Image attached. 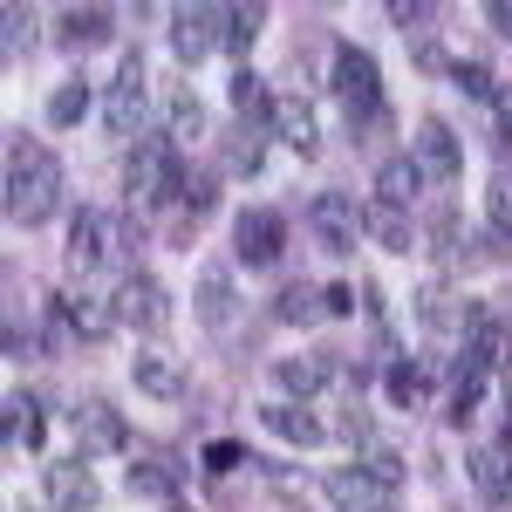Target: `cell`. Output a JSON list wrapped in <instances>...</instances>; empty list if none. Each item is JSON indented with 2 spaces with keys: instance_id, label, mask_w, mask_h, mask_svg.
<instances>
[{
  "instance_id": "6da1fadb",
  "label": "cell",
  "mask_w": 512,
  "mask_h": 512,
  "mask_svg": "<svg viewBox=\"0 0 512 512\" xmlns=\"http://www.w3.org/2000/svg\"><path fill=\"white\" fill-rule=\"evenodd\" d=\"M62 212V164L48 144L14 137L7 144V219L14 226H48Z\"/></svg>"
},
{
  "instance_id": "7a4b0ae2",
  "label": "cell",
  "mask_w": 512,
  "mask_h": 512,
  "mask_svg": "<svg viewBox=\"0 0 512 512\" xmlns=\"http://www.w3.org/2000/svg\"><path fill=\"white\" fill-rule=\"evenodd\" d=\"M123 321V301L110 287H76V294H62L55 301V315H48V342L55 349H69V342H110Z\"/></svg>"
},
{
  "instance_id": "3957f363",
  "label": "cell",
  "mask_w": 512,
  "mask_h": 512,
  "mask_svg": "<svg viewBox=\"0 0 512 512\" xmlns=\"http://www.w3.org/2000/svg\"><path fill=\"white\" fill-rule=\"evenodd\" d=\"M137 253V226H123L117 212H96V205H82L76 226H69V267L89 274V267H123Z\"/></svg>"
},
{
  "instance_id": "277c9868",
  "label": "cell",
  "mask_w": 512,
  "mask_h": 512,
  "mask_svg": "<svg viewBox=\"0 0 512 512\" xmlns=\"http://www.w3.org/2000/svg\"><path fill=\"white\" fill-rule=\"evenodd\" d=\"M335 103L349 110V123H383V76H376V55L369 48H335Z\"/></svg>"
},
{
  "instance_id": "5b68a950",
  "label": "cell",
  "mask_w": 512,
  "mask_h": 512,
  "mask_svg": "<svg viewBox=\"0 0 512 512\" xmlns=\"http://www.w3.org/2000/svg\"><path fill=\"white\" fill-rule=\"evenodd\" d=\"M123 185H130V198H151L158 205L171 185H178V144L171 137H137L130 144V164H123Z\"/></svg>"
},
{
  "instance_id": "8992f818",
  "label": "cell",
  "mask_w": 512,
  "mask_h": 512,
  "mask_svg": "<svg viewBox=\"0 0 512 512\" xmlns=\"http://www.w3.org/2000/svg\"><path fill=\"white\" fill-rule=\"evenodd\" d=\"M321 492H328V506L335 512H390L396 506V485L390 478H376L369 465H342V472L321 478Z\"/></svg>"
},
{
  "instance_id": "52a82bcc",
  "label": "cell",
  "mask_w": 512,
  "mask_h": 512,
  "mask_svg": "<svg viewBox=\"0 0 512 512\" xmlns=\"http://www.w3.org/2000/svg\"><path fill=\"white\" fill-rule=\"evenodd\" d=\"M103 130H110V137L144 130V62H137V55H123V69L110 76V89H103Z\"/></svg>"
},
{
  "instance_id": "ba28073f",
  "label": "cell",
  "mask_w": 512,
  "mask_h": 512,
  "mask_svg": "<svg viewBox=\"0 0 512 512\" xmlns=\"http://www.w3.org/2000/svg\"><path fill=\"white\" fill-rule=\"evenodd\" d=\"M280 246H287V219H280V212H267V205L239 212V226H233V253L246 260V267H274Z\"/></svg>"
},
{
  "instance_id": "9c48e42d",
  "label": "cell",
  "mask_w": 512,
  "mask_h": 512,
  "mask_svg": "<svg viewBox=\"0 0 512 512\" xmlns=\"http://www.w3.org/2000/svg\"><path fill=\"white\" fill-rule=\"evenodd\" d=\"M267 137H280L294 158H315V151H321L315 103H308V96H274V110H267Z\"/></svg>"
},
{
  "instance_id": "30bf717a",
  "label": "cell",
  "mask_w": 512,
  "mask_h": 512,
  "mask_svg": "<svg viewBox=\"0 0 512 512\" xmlns=\"http://www.w3.org/2000/svg\"><path fill=\"white\" fill-rule=\"evenodd\" d=\"M458 164H465L458 130H451L444 117H424L417 123V171H424L431 185H458Z\"/></svg>"
},
{
  "instance_id": "8fae6325",
  "label": "cell",
  "mask_w": 512,
  "mask_h": 512,
  "mask_svg": "<svg viewBox=\"0 0 512 512\" xmlns=\"http://www.w3.org/2000/svg\"><path fill=\"white\" fill-rule=\"evenodd\" d=\"M465 355H472L478 369H512V328L492 308H465Z\"/></svg>"
},
{
  "instance_id": "7c38bea8",
  "label": "cell",
  "mask_w": 512,
  "mask_h": 512,
  "mask_svg": "<svg viewBox=\"0 0 512 512\" xmlns=\"http://www.w3.org/2000/svg\"><path fill=\"white\" fill-rule=\"evenodd\" d=\"M117 301H123V321H130V328H151V335H158L164 321H171V287H164L158 274H137V267H130V280L117 287Z\"/></svg>"
},
{
  "instance_id": "4fadbf2b",
  "label": "cell",
  "mask_w": 512,
  "mask_h": 512,
  "mask_svg": "<svg viewBox=\"0 0 512 512\" xmlns=\"http://www.w3.org/2000/svg\"><path fill=\"white\" fill-rule=\"evenodd\" d=\"M41 492H48V506L55 512H96V472L82 465V458H55L48 465V478H41Z\"/></svg>"
},
{
  "instance_id": "5bb4252c",
  "label": "cell",
  "mask_w": 512,
  "mask_h": 512,
  "mask_svg": "<svg viewBox=\"0 0 512 512\" xmlns=\"http://www.w3.org/2000/svg\"><path fill=\"white\" fill-rule=\"evenodd\" d=\"M308 226H315V246H321V253H349L355 233H362V212H355L342 192H321L315 205H308Z\"/></svg>"
},
{
  "instance_id": "9a60e30c",
  "label": "cell",
  "mask_w": 512,
  "mask_h": 512,
  "mask_svg": "<svg viewBox=\"0 0 512 512\" xmlns=\"http://www.w3.org/2000/svg\"><path fill=\"white\" fill-rule=\"evenodd\" d=\"M212 41H219V7L198 0V7H178V14H171V55H178L185 69H192L198 55H212Z\"/></svg>"
},
{
  "instance_id": "2e32d148",
  "label": "cell",
  "mask_w": 512,
  "mask_h": 512,
  "mask_svg": "<svg viewBox=\"0 0 512 512\" xmlns=\"http://www.w3.org/2000/svg\"><path fill=\"white\" fill-rule=\"evenodd\" d=\"M76 431H82V451H89V458L130 451V424H123L110 403H76Z\"/></svg>"
},
{
  "instance_id": "e0dca14e",
  "label": "cell",
  "mask_w": 512,
  "mask_h": 512,
  "mask_svg": "<svg viewBox=\"0 0 512 512\" xmlns=\"http://www.w3.org/2000/svg\"><path fill=\"white\" fill-rule=\"evenodd\" d=\"M472 485L492 499V506H512V424L499 444H485V451H472Z\"/></svg>"
},
{
  "instance_id": "ac0fdd59",
  "label": "cell",
  "mask_w": 512,
  "mask_h": 512,
  "mask_svg": "<svg viewBox=\"0 0 512 512\" xmlns=\"http://www.w3.org/2000/svg\"><path fill=\"white\" fill-rule=\"evenodd\" d=\"M117 35V7H62L55 14V41L62 48H96Z\"/></svg>"
},
{
  "instance_id": "d6986e66",
  "label": "cell",
  "mask_w": 512,
  "mask_h": 512,
  "mask_svg": "<svg viewBox=\"0 0 512 512\" xmlns=\"http://www.w3.org/2000/svg\"><path fill=\"white\" fill-rule=\"evenodd\" d=\"M130 383H137L144 396H158V403H185V369H178L171 355H158V349H137Z\"/></svg>"
},
{
  "instance_id": "ffe728a7",
  "label": "cell",
  "mask_w": 512,
  "mask_h": 512,
  "mask_svg": "<svg viewBox=\"0 0 512 512\" xmlns=\"http://www.w3.org/2000/svg\"><path fill=\"white\" fill-rule=\"evenodd\" d=\"M328 376H335V362H328V355H280V362H274V383L294 396V403L321 396V390H328Z\"/></svg>"
},
{
  "instance_id": "44dd1931",
  "label": "cell",
  "mask_w": 512,
  "mask_h": 512,
  "mask_svg": "<svg viewBox=\"0 0 512 512\" xmlns=\"http://www.w3.org/2000/svg\"><path fill=\"white\" fill-rule=\"evenodd\" d=\"M0 444H7V458H21V451H35V444H41V396H28V390L7 396V417H0Z\"/></svg>"
},
{
  "instance_id": "7402d4cb",
  "label": "cell",
  "mask_w": 512,
  "mask_h": 512,
  "mask_svg": "<svg viewBox=\"0 0 512 512\" xmlns=\"http://www.w3.org/2000/svg\"><path fill=\"white\" fill-rule=\"evenodd\" d=\"M260 424H267L274 437H287V444H301V451L321 444V417L308 410V403H260Z\"/></svg>"
},
{
  "instance_id": "603a6c76",
  "label": "cell",
  "mask_w": 512,
  "mask_h": 512,
  "mask_svg": "<svg viewBox=\"0 0 512 512\" xmlns=\"http://www.w3.org/2000/svg\"><path fill=\"white\" fill-rule=\"evenodd\" d=\"M478 396H485V369H478L472 355H458V362H451V390H444V417H451V424H472Z\"/></svg>"
},
{
  "instance_id": "cb8c5ba5",
  "label": "cell",
  "mask_w": 512,
  "mask_h": 512,
  "mask_svg": "<svg viewBox=\"0 0 512 512\" xmlns=\"http://www.w3.org/2000/svg\"><path fill=\"white\" fill-rule=\"evenodd\" d=\"M123 478H130L137 499H178V492H185V472H178L171 458H130Z\"/></svg>"
},
{
  "instance_id": "d4e9b609",
  "label": "cell",
  "mask_w": 512,
  "mask_h": 512,
  "mask_svg": "<svg viewBox=\"0 0 512 512\" xmlns=\"http://www.w3.org/2000/svg\"><path fill=\"white\" fill-rule=\"evenodd\" d=\"M362 233L376 239V246H390V253H410V246H417L410 219H403V205H383V198H376V205L362 212Z\"/></svg>"
},
{
  "instance_id": "484cf974",
  "label": "cell",
  "mask_w": 512,
  "mask_h": 512,
  "mask_svg": "<svg viewBox=\"0 0 512 512\" xmlns=\"http://www.w3.org/2000/svg\"><path fill=\"white\" fill-rule=\"evenodd\" d=\"M280 321H294V328H308V321H328V287H308V280H287L274 301Z\"/></svg>"
},
{
  "instance_id": "4316f807",
  "label": "cell",
  "mask_w": 512,
  "mask_h": 512,
  "mask_svg": "<svg viewBox=\"0 0 512 512\" xmlns=\"http://www.w3.org/2000/svg\"><path fill=\"white\" fill-rule=\"evenodd\" d=\"M198 130H205V110H198V96H192V89L178 82V89L164 96V137H171V144H192Z\"/></svg>"
},
{
  "instance_id": "83f0119b",
  "label": "cell",
  "mask_w": 512,
  "mask_h": 512,
  "mask_svg": "<svg viewBox=\"0 0 512 512\" xmlns=\"http://www.w3.org/2000/svg\"><path fill=\"white\" fill-rule=\"evenodd\" d=\"M260 21H267L260 0H246V7H219V41H226L233 55H246V48L260 41Z\"/></svg>"
},
{
  "instance_id": "f1b7e54d",
  "label": "cell",
  "mask_w": 512,
  "mask_h": 512,
  "mask_svg": "<svg viewBox=\"0 0 512 512\" xmlns=\"http://www.w3.org/2000/svg\"><path fill=\"white\" fill-rule=\"evenodd\" d=\"M417 185H424L417 158H390L383 171H376V198H383V205H410V198H417Z\"/></svg>"
},
{
  "instance_id": "f546056e",
  "label": "cell",
  "mask_w": 512,
  "mask_h": 512,
  "mask_svg": "<svg viewBox=\"0 0 512 512\" xmlns=\"http://www.w3.org/2000/svg\"><path fill=\"white\" fill-rule=\"evenodd\" d=\"M383 383H390V403L417 410V403H431V362H396Z\"/></svg>"
},
{
  "instance_id": "4dcf8cb0",
  "label": "cell",
  "mask_w": 512,
  "mask_h": 512,
  "mask_svg": "<svg viewBox=\"0 0 512 512\" xmlns=\"http://www.w3.org/2000/svg\"><path fill=\"white\" fill-rule=\"evenodd\" d=\"M28 48H35V7H21V0H14V7H0V55H7V62H21Z\"/></svg>"
},
{
  "instance_id": "1f68e13d",
  "label": "cell",
  "mask_w": 512,
  "mask_h": 512,
  "mask_svg": "<svg viewBox=\"0 0 512 512\" xmlns=\"http://www.w3.org/2000/svg\"><path fill=\"white\" fill-rule=\"evenodd\" d=\"M260 137H267L260 123H246V117H239V130H233V137H226V164L253 178V171H260Z\"/></svg>"
},
{
  "instance_id": "d6a6232c",
  "label": "cell",
  "mask_w": 512,
  "mask_h": 512,
  "mask_svg": "<svg viewBox=\"0 0 512 512\" xmlns=\"http://www.w3.org/2000/svg\"><path fill=\"white\" fill-rule=\"evenodd\" d=\"M82 110H89V82H62V89H55V96H48V123H55V130H69V123H82Z\"/></svg>"
},
{
  "instance_id": "836d02e7",
  "label": "cell",
  "mask_w": 512,
  "mask_h": 512,
  "mask_svg": "<svg viewBox=\"0 0 512 512\" xmlns=\"http://www.w3.org/2000/svg\"><path fill=\"white\" fill-rule=\"evenodd\" d=\"M417 315L431 321L437 335H451V328L465 321V308H451V294H444V287H424V294H417Z\"/></svg>"
},
{
  "instance_id": "e575fe53",
  "label": "cell",
  "mask_w": 512,
  "mask_h": 512,
  "mask_svg": "<svg viewBox=\"0 0 512 512\" xmlns=\"http://www.w3.org/2000/svg\"><path fill=\"white\" fill-rule=\"evenodd\" d=\"M198 315L212 321V328H226V267H205V280H198Z\"/></svg>"
},
{
  "instance_id": "d590c367",
  "label": "cell",
  "mask_w": 512,
  "mask_h": 512,
  "mask_svg": "<svg viewBox=\"0 0 512 512\" xmlns=\"http://www.w3.org/2000/svg\"><path fill=\"white\" fill-rule=\"evenodd\" d=\"M451 82H458V89H465V96H478V103H492V89H499V82H492V69H485V62H451Z\"/></svg>"
},
{
  "instance_id": "8d00e7d4",
  "label": "cell",
  "mask_w": 512,
  "mask_h": 512,
  "mask_svg": "<svg viewBox=\"0 0 512 512\" xmlns=\"http://www.w3.org/2000/svg\"><path fill=\"white\" fill-rule=\"evenodd\" d=\"M485 219H492L499 239H512V178H499V185L485 192Z\"/></svg>"
},
{
  "instance_id": "74e56055",
  "label": "cell",
  "mask_w": 512,
  "mask_h": 512,
  "mask_svg": "<svg viewBox=\"0 0 512 512\" xmlns=\"http://www.w3.org/2000/svg\"><path fill=\"white\" fill-rule=\"evenodd\" d=\"M246 458H253V451L233 444V437H212V444H205V465H212V472H239Z\"/></svg>"
},
{
  "instance_id": "f35d334b",
  "label": "cell",
  "mask_w": 512,
  "mask_h": 512,
  "mask_svg": "<svg viewBox=\"0 0 512 512\" xmlns=\"http://www.w3.org/2000/svg\"><path fill=\"white\" fill-rule=\"evenodd\" d=\"M390 21L396 28H424V21H437V0H390Z\"/></svg>"
},
{
  "instance_id": "ab89813d",
  "label": "cell",
  "mask_w": 512,
  "mask_h": 512,
  "mask_svg": "<svg viewBox=\"0 0 512 512\" xmlns=\"http://www.w3.org/2000/svg\"><path fill=\"white\" fill-rule=\"evenodd\" d=\"M369 472L396 485V478H403V458H396V451H383V444H369Z\"/></svg>"
},
{
  "instance_id": "60d3db41",
  "label": "cell",
  "mask_w": 512,
  "mask_h": 512,
  "mask_svg": "<svg viewBox=\"0 0 512 512\" xmlns=\"http://www.w3.org/2000/svg\"><path fill=\"white\" fill-rule=\"evenodd\" d=\"M417 69H424V76H451V55H444L437 41H424V48H417Z\"/></svg>"
},
{
  "instance_id": "b9f144b4",
  "label": "cell",
  "mask_w": 512,
  "mask_h": 512,
  "mask_svg": "<svg viewBox=\"0 0 512 512\" xmlns=\"http://www.w3.org/2000/svg\"><path fill=\"white\" fill-rule=\"evenodd\" d=\"M342 437H349V444H376V437H369V417H362V410H342Z\"/></svg>"
},
{
  "instance_id": "7bdbcfd3",
  "label": "cell",
  "mask_w": 512,
  "mask_h": 512,
  "mask_svg": "<svg viewBox=\"0 0 512 512\" xmlns=\"http://www.w3.org/2000/svg\"><path fill=\"white\" fill-rule=\"evenodd\" d=\"M492 110H499V130L512 137V82H499V89H492Z\"/></svg>"
},
{
  "instance_id": "ee69618b",
  "label": "cell",
  "mask_w": 512,
  "mask_h": 512,
  "mask_svg": "<svg viewBox=\"0 0 512 512\" xmlns=\"http://www.w3.org/2000/svg\"><path fill=\"white\" fill-rule=\"evenodd\" d=\"M485 21H492V28L512 41V0H492V7H485Z\"/></svg>"
},
{
  "instance_id": "f6af8a7d",
  "label": "cell",
  "mask_w": 512,
  "mask_h": 512,
  "mask_svg": "<svg viewBox=\"0 0 512 512\" xmlns=\"http://www.w3.org/2000/svg\"><path fill=\"white\" fill-rule=\"evenodd\" d=\"M349 308H355V294L342 287V280H335V287H328V315H349Z\"/></svg>"
}]
</instances>
